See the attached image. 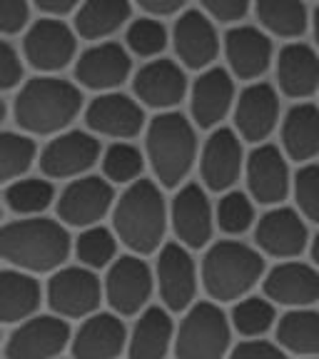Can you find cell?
<instances>
[{"label":"cell","mask_w":319,"mask_h":359,"mask_svg":"<svg viewBox=\"0 0 319 359\" xmlns=\"http://www.w3.org/2000/svg\"><path fill=\"white\" fill-rule=\"evenodd\" d=\"M75 250L62 222L50 217H22L8 222L0 235V255L11 267L38 275L57 272Z\"/></svg>","instance_id":"1"},{"label":"cell","mask_w":319,"mask_h":359,"mask_svg":"<svg viewBox=\"0 0 319 359\" xmlns=\"http://www.w3.org/2000/svg\"><path fill=\"white\" fill-rule=\"evenodd\" d=\"M168 205L152 180H137L120 195L112 210V230L133 255H152L160 250L168 230Z\"/></svg>","instance_id":"2"},{"label":"cell","mask_w":319,"mask_h":359,"mask_svg":"<svg viewBox=\"0 0 319 359\" xmlns=\"http://www.w3.org/2000/svg\"><path fill=\"white\" fill-rule=\"evenodd\" d=\"M267 275L264 255L240 240H219L202 257L200 280L212 302H240Z\"/></svg>","instance_id":"3"},{"label":"cell","mask_w":319,"mask_h":359,"mask_svg":"<svg viewBox=\"0 0 319 359\" xmlns=\"http://www.w3.org/2000/svg\"><path fill=\"white\" fill-rule=\"evenodd\" d=\"M80 107H83V93L78 85L43 75L22 85L13 102V115L18 128L25 133L53 135L73 123Z\"/></svg>","instance_id":"4"},{"label":"cell","mask_w":319,"mask_h":359,"mask_svg":"<svg viewBox=\"0 0 319 359\" xmlns=\"http://www.w3.org/2000/svg\"><path fill=\"white\" fill-rule=\"evenodd\" d=\"M145 152L157 182L179 187L197 160L195 125L182 112H160L147 128Z\"/></svg>","instance_id":"5"},{"label":"cell","mask_w":319,"mask_h":359,"mask_svg":"<svg viewBox=\"0 0 319 359\" xmlns=\"http://www.w3.org/2000/svg\"><path fill=\"white\" fill-rule=\"evenodd\" d=\"M175 359H224L232 352V320L217 302H195L175 337Z\"/></svg>","instance_id":"6"},{"label":"cell","mask_w":319,"mask_h":359,"mask_svg":"<svg viewBox=\"0 0 319 359\" xmlns=\"http://www.w3.org/2000/svg\"><path fill=\"white\" fill-rule=\"evenodd\" d=\"M102 297H105V287L97 280L95 269H88L83 264L53 272L45 290V299L50 304L53 314L62 320H88L97 312Z\"/></svg>","instance_id":"7"},{"label":"cell","mask_w":319,"mask_h":359,"mask_svg":"<svg viewBox=\"0 0 319 359\" xmlns=\"http://www.w3.org/2000/svg\"><path fill=\"white\" fill-rule=\"evenodd\" d=\"M155 282V272L140 255H123L107 267L102 287L112 312L120 317H133L147 309Z\"/></svg>","instance_id":"8"},{"label":"cell","mask_w":319,"mask_h":359,"mask_svg":"<svg viewBox=\"0 0 319 359\" xmlns=\"http://www.w3.org/2000/svg\"><path fill=\"white\" fill-rule=\"evenodd\" d=\"M73 344L67 320L57 314H35L15 325L6 342V359H57Z\"/></svg>","instance_id":"9"},{"label":"cell","mask_w":319,"mask_h":359,"mask_svg":"<svg viewBox=\"0 0 319 359\" xmlns=\"http://www.w3.org/2000/svg\"><path fill=\"white\" fill-rule=\"evenodd\" d=\"M115 202L118 200H115L110 180L97 177V175H83L60 192L55 208L60 222L88 230L115 210Z\"/></svg>","instance_id":"10"},{"label":"cell","mask_w":319,"mask_h":359,"mask_svg":"<svg viewBox=\"0 0 319 359\" xmlns=\"http://www.w3.org/2000/svg\"><path fill=\"white\" fill-rule=\"evenodd\" d=\"M155 280L160 299L170 312H187L197 297V264L190 247L168 242L155 262Z\"/></svg>","instance_id":"11"},{"label":"cell","mask_w":319,"mask_h":359,"mask_svg":"<svg viewBox=\"0 0 319 359\" xmlns=\"http://www.w3.org/2000/svg\"><path fill=\"white\" fill-rule=\"evenodd\" d=\"M100 160V142L93 133L67 130L55 135L40 152V170L53 180L83 177Z\"/></svg>","instance_id":"12"},{"label":"cell","mask_w":319,"mask_h":359,"mask_svg":"<svg viewBox=\"0 0 319 359\" xmlns=\"http://www.w3.org/2000/svg\"><path fill=\"white\" fill-rule=\"evenodd\" d=\"M309 230L302 212L275 208L264 212L254 224V245L262 255L277 259H294L307 250Z\"/></svg>","instance_id":"13"},{"label":"cell","mask_w":319,"mask_h":359,"mask_svg":"<svg viewBox=\"0 0 319 359\" xmlns=\"http://www.w3.org/2000/svg\"><path fill=\"white\" fill-rule=\"evenodd\" d=\"M170 222H172L175 237L190 250H200V247L210 245L217 217L212 212L208 192L195 182L179 187L172 205H170Z\"/></svg>","instance_id":"14"},{"label":"cell","mask_w":319,"mask_h":359,"mask_svg":"<svg viewBox=\"0 0 319 359\" xmlns=\"http://www.w3.org/2000/svg\"><path fill=\"white\" fill-rule=\"evenodd\" d=\"M262 290L264 297L282 307H312L319 302V269L299 259H285L264 275Z\"/></svg>","instance_id":"15"},{"label":"cell","mask_w":319,"mask_h":359,"mask_svg":"<svg viewBox=\"0 0 319 359\" xmlns=\"http://www.w3.org/2000/svg\"><path fill=\"white\" fill-rule=\"evenodd\" d=\"M75 48H78L75 33L65 22L53 18L38 20L22 40V55L40 73H55L70 65V60L75 57Z\"/></svg>","instance_id":"16"},{"label":"cell","mask_w":319,"mask_h":359,"mask_svg":"<svg viewBox=\"0 0 319 359\" xmlns=\"http://www.w3.org/2000/svg\"><path fill=\"white\" fill-rule=\"evenodd\" d=\"M245 168L240 135L235 130L219 128L208 137L200 155V175L208 190L230 192Z\"/></svg>","instance_id":"17"},{"label":"cell","mask_w":319,"mask_h":359,"mask_svg":"<svg viewBox=\"0 0 319 359\" xmlns=\"http://www.w3.org/2000/svg\"><path fill=\"white\" fill-rule=\"evenodd\" d=\"M245 175L250 195L259 205H280L290 195V168H287L285 152L277 145L254 147L245 163Z\"/></svg>","instance_id":"18"},{"label":"cell","mask_w":319,"mask_h":359,"mask_svg":"<svg viewBox=\"0 0 319 359\" xmlns=\"http://www.w3.org/2000/svg\"><path fill=\"white\" fill-rule=\"evenodd\" d=\"M85 123L95 135L130 140L145 125V112L137 100L123 93H102L85 110Z\"/></svg>","instance_id":"19"},{"label":"cell","mask_w":319,"mask_h":359,"mask_svg":"<svg viewBox=\"0 0 319 359\" xmlns=\"http://www.w3.org/2000/svg\"><path fill=\"white\" fill-rule=\"evenodd\" d=\"M130 332L120 314L95 312L83 320L78 332L73 334L70 352L73 359H118L128 349Z\"/></svg>","instance_id":"20"},{"label":"cell","mask_w":319,"mask_h":359,"mask_svg":"<svg viewBox=\"0 0 319 359\" xmlns=\"http://www.w3.org/2000/svg\"><path fill=\"white\" fill-rule=\"evenodd\" d=\"M130 70H133V60L118 43L93 45L75 60V80L83 88L100 90V93H115V88L128 80Z\"/></svg>","instance_id":"21"},{"label":"cell","mask_w":319,"mask_h":359,"mask_svg":"<svg viewBox=\"0 0 319 359\" xmlns=\"http://www.w3.org/2000/svg\"><path fill=\"white\" fill-rule=\"evenodd\" d=\"M280 120V97L267 83H254L242 90L235 102V128L242 140L264 145Z\"/></svg>","instance_id":"22"},{"label":"cell","mask_w":319,"mask_h":359,"mask_svg":"<svg viewBox=\"0 0 319 359\" xmlns=\"http://www.w3.org/2000/svg\"><path fill=\"white\" fill-rule=\"evenodd\" d=\"M135 95L142 105L170 112L187 95L185 70L172 60H152L135 75Z\"/></svg>","instance_id":"23"},{"label":"cell","mask_w":319,"mask_h":359,"mask_svg":"<svg viewBox=\"0 0 319 359\" xmlns=\"http://www.w3.org/2000/svg\"><path fill=\"white\" fill-rule=\"evenodd\" d=\"M235 105V83L222 67H210L195 80L190 90V112L197 128H215Z\"/></svg>","instance_id":"24"},{"label":"cell","mask_w":319,"mask_h":359,"mask_svg":"<svg viewBox=\"0 0 319 359\" xmlns=\"http://www.w3.org/2000/svg\"><path fill=\"white\" fill-rule=\"evenodd\" d=\"M172 43L179 62L185 67H192V70L208 67L219 50L215 25L200 11H187L177 18L172 28Z\"/></svg>","instance_id":"25"},{"label":"cell","mask_w":319,"mask_h":359,"mask_svg":"<svg viewBox=\"0 0 319 359\" xmlns=\"http://www.w3.org/2000/svg\"><path fill=\"white\" fill-rule=\"evenodd\" d=\"M224 55L240 80H254L272 62V40L252 25H240L224 35Z\"/></svg>","instance_id":"26"},{"label":"cell","mask_w":319,"mask_h":359,"mask_svg":"<svg viewBox=\"0 0 319 359\" xmlns=\"http://www.w3.org/2000/svg\"><path fill=\"white\" fill-rule=\"evenodd\" d=\"M175 322L168 307H147L130 330L128 359H168L175 349Z\"/></svg>","instance_id":"27"},{"label":"cell","mask_w":319,"mask_h":359,"mask_svg":"<svg viewBox=\"0 0 319 359\" xmlns=\"http://www.w3.org/2000/svg\"><path fill=\"white\" fill-rule=\"evenodd\" d=\"M277 83L287 97L304 100L319 88V55L304 43L282 48L277 57Z\"/></svg>","instance_id":"28"},{"label":"cell","mask_w":319,"mask_h":359,"mask_svg":"<svg viewBox=\"0 0 319 359\" xmlns=\"http://www.w3.org/2000/svg\"><path fill=\"white\" fill-rule=\"evenodd\" d=\"M43 299L40 282L30 272L8 267L0 275V320L6 325H20V322L35 317Z\"/></svg>","instance_id":"29"},{"label":"cell","mask_w":319,"mask_h":359,"mask_svg":"<svg viewBox=\"0 0 319 359\" xmlns=\"http://www.w3.org/2000/svg\"><path fill=\"white\" fill-rule=\"evenodd\" d=\"M282 147L290 160L309 163L319 155V107L297 102L282 120Z\"/></svg>","instance_id":"30"},{"label":"cell","mask_w":319,"mask_h":359,"mask_svg":"<svg viewBox=\"0 0 319 359\" xmlns=\"http://www.w3.org/2000/svg\"><path fill=\"white\" fill-rule=\"evenodd\" d=\"M277 344L287 354L319 357V312L312 307L290 309L277 322Z\"/></svg>","instance_id":"31"},{"label":"cell","mask_w":319,"mask_h":359,"mask_svg":"<svg viewBox=\"0 0 319 359\" xmlns=\"http://www.w3.org/2000/svg\"><path fill=\"white\" fill-rule=\"evenodd\" d=\"M130 18V0H85L75 15V30L88 40H100L120 30Z\"/></svg>","instance_id":"32"},{"label":"cell","mask_w":319,"mask_h":359,"mask_svg":"<svg viewBox=\"0 0 319 359\" xmlns=\"http://www.w3.org/2000/svg\"><path fill=\"white\" fill-rule=\"evenodd\" d=\"M55 202V187L50 180L22 177L11 182L6 190V205L18 217H43V212Z\"/></svg>","instance_id":"33"},{"label":"cell","mask_w":319,"mask_h":359,"mask_svg":"<svg viewBox=\"0 0 319 359\" xmlns=\"http://www.w3.org/2000/svg\"><path fill=\"white\" fill-rule=\"evenodd\" d=\"M232 330L247 339H262L269 330H277V304L267 297H250L235 302L230 312Z\"/></svg>","instance_id":"34"},{"label":"cell","mask_w":319,"mask_h":359,"mask_svg":"<svg viewBox=\"0 0 319 359\" xmlns=\"http://www.w3.org/2000/svg\"><path fill=\"white\" fill-rule=\"evenodd\" d=\"M254 11L264 28L280 38H297L307 28V8L302 0H257Z\"/></svg>","instance_id":"35"},{"label":"cell","mask_w":319,"mask_h":359,"mask_svg":"<svg viewBox=\"0 0 319 359\" xmlns=\"http://www.w3.org/2000/svg\"><path fill=\"white\" fill-rule=\"evenodd\" d=\"M75 257L88 269L110 267L118 259V235H115V230H107L102 224L83 230L75 240Z\"/></svg>","instance_id":"36"},{"label":"cell","mask_w":319,"mask_h":359,"mask_svg":"<svg viewBox=\"0 0 319 359\" xmlns=\"http://www.w3.org/2000/svg\"><path fill=\"white\" fill-rule=\"evenodd\" d=\"M145 168V155H142L133 142H112L102 152V172L112 185H133L140 177Z\"/></svg>","instance_id":"37"},{"label":"cell","mask_w":319,"mask_h":359,"mask_svg":"<svg viewBox=\"0 0 319 359\" xmlns=\"http://www.w3.org/2000/svg\"><path fill=\"white\" fill-rule=\"evenodd\" d=\"M38 155L33 137L22 133H3L0 137V175L3 180H18L28 172Z\"/></svg>","instance_id":"38"},{"label":"cell","mask_w":319,"mask_h":359,"mask_svg":"<svg viewBox=\"0 0 319 359\" xmlns=\"http://www.w3.org/2000/svg\"><path fill=\"white\" fill-rule=\"evenodd\" d=\"M215 217H217V227L224 235H245L247 230L254 227V200H250V195L237 190L224 192L217 210H215Z\"/></svg>","instance_id":"39"},{"label":"cell","mask_w":319,"mask_h":359,"mask_svg":"<svg viewBox=\"0 0 319 359\" xmlns=\"http://www.w3.org/2000/svg\"><path fill=\"white\" fill-rule=\"evenodd\" d=\"M168 45V30L163 22L152 18H140L128 28V48L140 57H152L165 50Z\"/></svg>","instance_id":"40"},{"label":"cell","mask_w":319,"mask_h":359,"mask_svg":"<svg viewBox=\"0 0 319 359\" xmlns=\"http://www.w3.org/2000/svg\"><path fill=\"white\" fill-rule=\"evenodd\" d=\"M292 190L302 217L319 224V165H304L294 177Z\"/></svg>","instance_id":"41"},{"label":"cell","mask_w":319,"mask_h":359,"mask_svg":"<svg viewBox=\"0 0 319 359\" xmlns=\"http://www.w3.org/2000/svg\"><path fill=\"white\" fill-rule=\"evenodd\" d=\"M227 359H290L287 352L277 342L269 339H245L237 347H232Z\"/></svg>","instance_id":"42"},{"label":"cell","mask_w":319,"mask_h":359,"mask_svg":"<svg viewBox=\"0 0 319 359\" xmlns=\"http://www.w3.org/2000/svg\"><path fill=\"white\" fill-rule=\"evenodd\" d=\"M30 15L28 0H0V28L6 35L20 33Z\"/></svg>","instance_id":"43"},{"label":"cell","mask_w":319,"mask_h":359,"mask_svg":"<svg viewBox=\"0 0 319 359\" xmlns=\"http://www.w3.org/2000/svg\"><path fill=\"white\" fill-rule=\"evenodd\" d=\"M20 80H22L20 53L6 40V43H3V50H0V88L13 90L20 85Z\"/></svg>","instance_id":"44"},{"label":"cell","mask_w":319,"mask_h":359,"mask_svg":"<svg viewBox=\"0 0 319 359\" xmlns=\"http://www.w3.org/2000/svg\"><path fill=\"white\" fill-rule=\"evenodd\" d=\"M200 3L219 22L242 20L250 11V0H200Z\"/></svg>","instance_id":"45"},{"label":"cell","mask_w":319,"mask_h":359,"mask_svg":"<svg viewBox=\"0 0 319 359\" xmlns=\"http://www.w3.org/2000/svg\"><path fill=\"white\" fill-rule=\"evenodd\" d=\"M135 3L152 15H170V13H177L187 0H135Z\"/></svg>","instance_id":"46"},{"label":"cell","mask_w":319,"mask_h":359,"mask_svg":"<svg viewBox=\"0 0 319 359\" xmlns=\"http://www.w3.org/2000/svg\"><path fill=\"white\" fill-rule=\"evenodd\" d=\"M78 3L80 0H35V6H38L40 11L50 13V15H65V13L73 11Z\"/></svg>","instance_id":"47"},{"label":"cell","mask_w":319,"mask_h":359,"mask_svg":"<svg viewBox=\"0 0 319 359\" xmlns=\"http://www.w3.org/2000/svg\"><path fill=\"white\" fill-rule=\"evenodd\" d=\"M309 255H312V264L319 269V235L312 240V245H309Z\"/></svg>","instance_id":"48"},{"label":"cell","mask_w":319,"mask_h":359,"mask_svg":"<svg viewBox=\"0 0 319 359\" xmlns=\"http://www.w3.org/2000/svg\"><path fill=\"white\" fill-rule=\"evenodd\" d=\"M312 28H314V40H317V48H319V8H317V11H314Z\"/></svg>","instance_id":"49"},{"label":"cell","mask_w":319,"mask_h":359,"mask_svg":"<svg viewBox=\"0 0 319 359\" xmlns=\"http://www.w3.org/2000/svg\"><path fill=\"white\" fill-rule=\"evenodd\" d=\"M309 359H319V357H309Z\"/></svg>","instance_id":"50"},{"label":"cell","mask_w":319,"mask_h":359,"mask_svg":"<svg viewBox=\"0 0 319 359\" xmlns=\"http://www.w3.org/2000/svg\"><path fill=\"white\" fill-rule=\"evenodd\" d=\"M57 359H62V357H57Z\"/></svg>","instance_id":"51"}]
</instances>
